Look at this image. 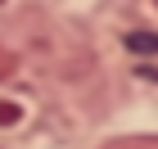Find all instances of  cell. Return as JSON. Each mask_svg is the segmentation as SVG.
Returning <instances> with one entry per match:
<instances>
[{
  "label": "cell",
  "mask_w": 158,
  "mask_h": 149,
  "mask_svg": "<svg viewBox=\"0 0 158 149\" xmlns=\"http://www.w3.org/2000/svg\"><path fill=\"white\" fill-rule=\"evenodd\" d=\"M18 118H23V109H18L14 99H0V126H14Z\"/></svg>",
  "instance_id": "obj_3"
},
{
  "label": "cell",
  "mask_w": 158,
  "mask_h": 149,
  "mask_svg": "<svg viewBox=\"0 0 158 149\" xmlns=\"http://www.w3.org/2000/svg\"><path fill=\"white\" fill-rule=\"evenodd\" d=\"M127 50L131 54H158V32H145V27H135V32H127Z\"/></svg>",
  "instance_id": "obj_2"
},
{
  "label": "cell",
  "mask_w": 158,
  "mask_h": 149,
  "mask_svg": "<svg viewBox=\"0 0 158 149\" xmlns=\"http://www.w3.org/2000/svg\"><path fill=\"white\" fill-rule=\"evenodd\" d=\"M99 149H158V131H135V136H113Z\"/></svg>",
  "instance_id": "obj_1"
},
{
  "label": "cell",
  "mask_w": 158,
  "mask_h": 149,
  "mask_svg": "<svg viewBox=\"0 0 158 149\" xmlns=\"http://www.w3.org/2000/svg\"><path fill=\"white\" fill-rule=\"evenodd\" d=\"M154 5H158V0H154Z\"/></svg>",
  "instance_id": "obj_5"
},
{
  "label": "cell",
  "mask_w": 158,
  "mask_h": 149,
  "mask_svg": "<svg viewBox=\"0 0 158 149\" xmlns=\"http://www.w3.org/2000/svg\"><path fill=\"white\" fill-rule=\"evenodd\" d=\"M14 68H18V63H14V54H9V50H0V81H5Z\"/></svg>",
  "instance_id": "obj_4"
}]
</instances>
